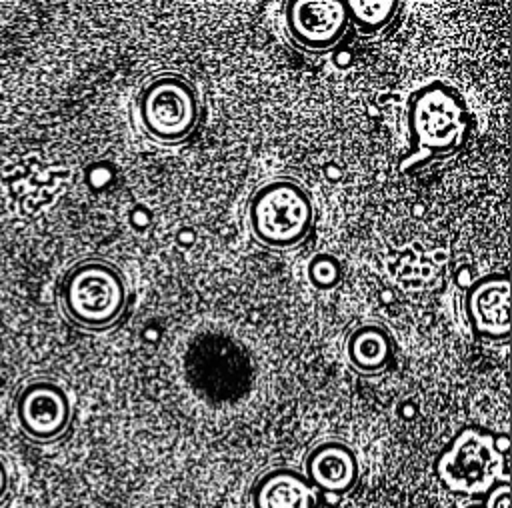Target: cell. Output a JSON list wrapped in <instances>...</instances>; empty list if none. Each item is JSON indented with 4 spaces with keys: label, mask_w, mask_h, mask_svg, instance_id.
<instances>
[{
    "label": "cell",
    "mask_w": 512,
    "mask_h": 508,
    "mask_svg": "<svg viewBox=\"0 0 512 508\" xmlns=\"http://www.w3.org/2000/svg\"><path fill=\"white\" fill-rule=\"evenodd\" d=\"M306 276H308V280L314 288L330 290L340 282L342 268H340V262L336 260V256H332L328 252H322V254H316L308 262Z\"/></svg>",
    "instance_id": "13"
},
{
    "label": "cell",
    "mask_w": 512,
    "mask_h": 508,
    "mask_svg": "<svg viewBox=\"0 0 512 508\" xmlns=\"http://www.w3.org/2000/svg\"><path fill=\"white\" fill-rule=\"evenodd\" d=\"M464 508H484V506H482V504H476V502H474V504H468V506H464Z\"/></svg>",
    "instance_id": "16"
},
{
    "label": "cell",
    "mask_w": 512,
    "mask_h": 508,
    "mask_svg": "<svg viewBox=\"0 0 512 508\" xmlns=\"http://www.w3.org/2000/svg\"><path fill=\"white\" fill-rule=\"evenodd\" d=\"M4 490H6V470H4V464L0 460V496H2Z\"/></svg>",
    "instance_id": "15"
},
{
    "label": "cell",
    "mask_w": 512,
    "mask_h": 508,
    "mask_svg": "<svg viewBox=\"0 0 512 508\" xmlns=\"http://www.w3.org/2000/svg\"><path fill=\"white\" fill-rule=\"evenodd\" d=\"M344 0H292L286 6V32L306 52H328L348 32Z\"/></svg>",
    "instance_id": "6"
},
{
    "label": "cell",
    "mask_w": 512,
    "mask_h": 508,
    "mask_svg": "<svg viewBox=\"0 0 512 508\" xmlns=\"http://www.w3.org/2000/svg\"><path fill=\"white\" fill-rule=\"evenodd\" d=\"M16 418L24 434L48 442L66 432L72 404L66 390L48 378L30 380L16 396Z\"/></svg>",
    "instance_id": "7"
},
{
    "label": "cell",
    "mask_w": 512,
    "mask_h": 508,
    "mask_svg": "<svg viewBox=\"0 0 512 508\" xmlns=\"http://www.w3.org/2000/svg\"><path fill=\"white\" fill-rule=\"evenodd\" d=\"M464 310L478 338L500 342L510 336L508 274H486L474 280L464 296Z\"/></svg>",
    "instance_id": "8"
},
{
    "label": "cell",
    "mask_w": 512,
    "mask_h": 508,
    "mask_svg": "<svg viewBox=\"0 0 512 508\" xmlns=\"http://www.w3.org/2000/svg\"><path fill=\"white\" fill-rule=\"evenodd\" d=\"M60 304L66 318L76 326L104 330L124 314L128 286L116 264L86 258L76 262L62 278Z\"/></svg>",
    "instance_id": "2"
},
{
    "label": "cell",
    "mask_w": 512,
    "mask_h": 508,
    "mask_svg": "<svg viewBox=\"0 0 512 508\" xmlns=\"http://www.w3.org/2000/svg\"><path fill=\"white\" fill-rule=\"evenodd\" d=\"M348 22L362 34H374L386 28L400 8L396 0H344Z\"/></svg>",
    "instance_id": "12"
},
{
    "label": "cell",
    "mask_w": 512,
    "mask_h": 508,
    "mask_svg": "<svg viewBox=\"0 0 512 508\" xmlns=\"http://www.w3.org/2000/svg\"><path fill=\"white\" fill-rule=\"evenodd\" d=\"M252 236L278 250H288L306 240L314 224V204L304 186L280 176L260 184L246 206Z\"/></svg>",
    "instance_id": "3"
},
{
    "label": "cell",
    "mask_w": 512,
    "mask_h": 508,
    "mask_svg": "<svg viewBox=\"0 0 512 508\" xmlns=\"http://www.w3.org/2000/svg\"><path fill=\"white\" fill-rule=\"evenodd\" d=\"M406 126L410 150L400 162L402 172L458 152L468 136L470 116L462 96L452 86L436 80L410 94Z\"/></svg>",
    "instance_id": "1"
},
{
    "label": "cell",
    "mask_w": 512,
    "mask_h": 508,
    "mask_svg": "<svg viewBox=\"0 0 512 508\" xmlns=\"http://www.w3.org/2000/svg\"><path fill=\"white\" fill-rule=\"evenodd\" d=\"M138 120L144 134L158 144L184 142L200 118L196 88L180 74H160L138 94Z\"/></svg>",
    "instance_id": "4"
},
{
    "label": "cell",
    "mask_w": 512,
    "mask_h": 508,
    "mask_svg": "<svg viewBox=\"0 0 512 508\" xmlns=\"http://www.w3.org/2000/svg\"><path fill=\"white\" fill-rule=\"evenodd\" d=\"M252 508H316L318 494L304 472L288 466L270 468L250 490Z\"/></svg>",
    "instance_id": "10"
},
{
    "label": "cell",
    "mask_w": 512,
    "mask_h": 508,
    "mask_svg": "<svg viewBox=\"0 0 512 508\" xmlns=\"http://www.w3.org/2000/svg\"><path fill=\"white\" fill-rule=\"evenodd\" d=\"M394 356V340L386 326L366 322L356 326L346 338V358L360 374L382 372Z\"/></svg>",
    "instance_id": "11"
},
{
    "label": "cell",
    "mask_w": 512,
    "mask_h": 508,
    "mask_svg": "<svg viewBox=\"0 0 512 508\" xmlns=\"http://www.w3.org/2000/svg\"><path fill=\"white\" fill-rule=\"evenodd\" d=\"M502 466V452L490 432L464 428L436 460L440 482L460 494L488 492L496 484Z\"/></svg>",
    "instance_id": "5"
},
{
    "label": "cell",
    "mask_w": 512,
    "mask_h": 508,
    "mask_svg": "<svg viewBox=\"0 0 512 508\" xmlns=\"http://www.w3.org/2000/svg\"><path fill=\"white\" fill-rule=\"evenodd\" d=\"M484 508H510V482L504 480V482H496L488 494H486V500L482 504Z\"/></svg>",
    "instance_id": "14"
},
{
    "label": "cell",
    "mask_w": 512,
    "mask_h": 508,
    "mask_svg": "<svg viewBox=\"0 0 512 508\" xmlns=\"http://www.w3.org/2000/svg\"><path fill=\"white\" fill-rule=\"evenodd\" d=\"M304 476L322 492L344 494L356 486L360 478V462L348 444L326 440L308 452L304 460Z\"/></svg>",
    "instance_id": "9"
}]
</instances>
